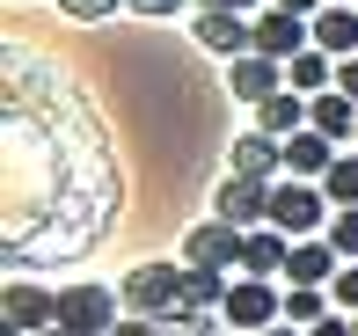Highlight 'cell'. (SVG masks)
Wrapping results in <instances>:
<instances>
[{
    "label": "cell",
    "instance_id": "cell-8",
    "mask_svg": "<svg viewBox=\"0 0 358 336\" xmlns=\"http://www.w3.org/2000/svg\"><path fill=\"white\" fill-rule=\"evenodd\" d=\"M190 37H198L205 52H227V59H241V52H256V15H234V8H198Z\"/></svg>",
    "mask_w": 358,
    "mask_h": 336
},
{
    "label": "cell",
    "instance_id": "cell-31",
    "mask_svg": "<svg viewBox=\"0 0 358 336\" xmlns=\"http://www.w3.org/2000/svg\"><path fill=\"white\" fill-rule=\"evenodd\" d=\"M351 336H358V314H351Z\"/></svg>",
    "mask_w": 358,
    "mask_h": 336
},
{
    "label": "cell",
    "instance_id": "cell-1",
    "mask_svg": "<svg viewBox=\"0 0 358 336\" xmlns=\"http://www.w3.org/2000/svg\"><path fill=\"white\" fill-rule=\"evenodd\" d=\"M117 293H124V307H132V314H146V322L205 314V307H198V270H190V263H139Z\"/></svg>",
    "mask_w": 358,
    "mask_h": 336
},
{
    "label": "cell",
    "instance_id": "cell-28",
    "mask_svg": "<svg viewBox=\"0 0 358 336\" xmlns=\"http://www.w3.org/2000/svg\"><path fill=\"white\" fill-rule=\"evenodd\" d=\"M198 8H234V15H264V0H198Z\"/></svg>",
    "mask_w": 358,
    "mask_h": 336
},
{
    "label": "cell",
    "instance_id": "cell-33",
    "mask_svg": "<svg viewBox=\"0 0 358 336\" xmlns=\"http://www.w3.org/2000/svg\"><path fill=\"white\" fill-rule=\"evenodd\" d=\"M351 147H358V139H351Z\"/></svg>",
    "mask_w": 358,
    "mask_h": 336
},
{
    "label": "cell",
    "instance_id": "cell-10",
    "mask_svg": "<svg viewBox=\"0 0 358 336\" xmlns=\"http://www.w3.org/2000/svg\"><path fill=\"white\" fill-rule=\"evenodd\" d=\"M307 124H315V95H300V88H278L271 103H256V132H271V139H292Z\"/></svg>",
    "mask_w": 358,
    "mask_h": 336
},
{
    "label": "cell",
    "instance_id": "cell-7",
    "mask_svg": "<svg viewBox=\"0 0 358 336\" xmlns=\"http://www.w3.org/2000/svg\"><path fill=\"white\" fill-rule=\"evenodd\" d=\"M285 81V59H271V52H241V59H227V95L234 103H271Z\"/></svg>",
    "mask_w": 358,
    "mask_h": 336
},
{
    "label": "cell",
    "instance_id": "cell-25",
    "mask_svg": "<svg viewBox=\"0 0 358 336\" xmlns=\"http://www.w3.org/2000/svg\"><path fill=\"white\" fill-rule=\"evenodd\" d=\"M336 88H344L351 103H358V52H351V59H336Z\"/></svg>",
    "mask_w": 358,
    "mask_h": 336
},
{
    "label": "cell",
    "instance_id": "cell-12",
    "mask_svg": "<svg viewBox=\"0 0 358 336\" xmlns=\"http://www.w3.org/2000/svg\"><path fill=\"white\" fill-rule=\"evenodd\" d=\"M8 322L22 336L59 329V293H52V285H8Z\"/></svg>",
    "mask_w": 358,
    "mask_h": 336
},
{
    "label": "cell",
    "instance_id": "cell-19",
    "mask_svg": "<svg viewBox=\"0 0 358 336\" xmlns=\"http://www.w3.org/2000/svg\"><path fill=\"white\" fill-rule=\"evenodd\" d=\"M285 81L300 95H322V88H336V59L329 52H300V59H285Z\"/></svg>",
    "mask_w": 358,
    "mask_h": 336
},
{
    "label": "cell",
    "instance_id": "cell-20",
    "mask_svg": "<svg viewBox=\"0 0 358 336\" xmlns=\"http://www.w3.org/2000/svg\"><path fill=\"white\" fill-rule=\"evenodd\" d=\"M322 190H329L336 212H351V205H358V147H351V154H336V168L322 175Z\"/></svg>",
    "mask_w": 358,
    "mask_h": 336
},
{
    "label": "cell",
    "instance_id": "cell-18",
    "mask_svg": "<svg viewBox=\"0 0 358 336\" xmlns=\"http://www.w3.org/2000/svg\"><path fill=\"white\" fill-rule=\"evenodd\" d=\"M322 314H336L329 285H285V322H292V329H315Z\"/></svg>",
    "mask_w": 358,
    "mask_h": 336
},
{
    "label": "cell",
    "instance_id": "cell-21",
    "mask_svg": "<svg viewBox=\"0 0 358 336\" xmlns=\"http://www.w3.org/2000/svg\"><path fill=\"white\" fill-rule=\"evenodd\" d=\"M329 249L344 256V263H358V205H351V212H336V219H329Z\"/></svg>",
    "mask_w": 358,
    "mask_h": 336
},
{
    "label": "cell",
    "instance_id": "cell-14",
    "mask_svg": "<svg viewBox=\"0 0 358 336\" xmlns=\"http://www.w3.org/2000/svg\"><path fill=\"white\" fill-rule=\"evenodd\" d=\"M285 168L307 175V183H322V175L336 168V139L315 132V124H307V132H292V139H285Z\"/></svg>",
    "mask_w": 358,
    "mask_h": 336
},
{
    "label": "cell",
    "instance_id": "cell-22",
    "mask_svg": "<svg viewBox=\"0 0 358 336\" xmlns=\"http://www.w3.org/2000/svg\"><path fill=\"white\" fill-rule=\"evenodd\" d=\"M329 300H336V314H358V263H344V270H336Z\"/></svg>",
    "mask_w": 358,
    "mask_h": 336
},
{
    "label": "cell",
    "instance_id": "cell-27",
    "mask_svg": "<svg viewBox=\"0 0 358 336\" xmlns=\"http://www.w3.org/2000/svg\"><path fill=\"white\" fill-rule=\"evenodd\" d=\"M271 8H292V15H307V22H315V15L329 8V0H271Z\"/></svg>",
    "mask_w": 358,
    "mask_h": 336
},
{
    "label": "cell",
    "instance_id": "cell-5",
    "mask_svg": "<svg viewBox=\"0 0 358 336\" xmlns=\"http://www.w3.org/2000/svg\"><path fill=\"white\" fill-rule=\"evenodd\" d=\"M213 219H227V227H271V183L264 175H220Z\"/></svg>",
    "mask_w": 358,
    "mask_h": 336
},
{
    "label": "cell",
    "instance_id": "cell-17",
    "mask_svg": "<svg viewBox=\"0 0 358 336\" xmlns=\"http://www.w3.org/2000/svg\"><path fill=\"white\" fill-rule=\"evenodd\" d=\"M315 132H329L336 147L358 139V103H351L344 88H322V95H315Z\"/></svg>",
    "mask_w": 358,
    "mask_h": 336
},
{
    "label": "cell",
    "instance_id": "cell-24",
    "mask_svg": "<svg viewBox=\"0 0 358 336\" xmlns=\"http://www.w3.org/2000/svg\"><path fill=\"white\" fill-rule=\"evenodd\" d=\"M190 0H132V15H146V22H176Z\"/></svg>",
    "mask_w": 358,
    "mask_h": 336
},
{
    "label": "cell",
    "instance_id": "cell-23",
    "mask_svg": "<svg viewBox=\"0 0 358 336\" xmlns=\"http://www.w3.org/2000/svg\"><path fill=\"white\" fill-rule=\"evenodd\" d=\"M59 8H66L73 22H103V15H117V8H132V0H59Z\"/></svg>",
    "mask_w": 358,
    "mask_h": 336
},
{
    "label": "cell",
    "instance_id": "cell-9",
    "mask_svg": "<svg viewBox=\"0 0 358 336\" xmlns=\"http://www.w3.org/2000/svg\"><path fill=\"white\" fill-rule=\"evenodd\" d=\"M256 52H271V59L315 52V22H307V15H292V8H264V15H256Z\"/></svg>",
    "mask_w": 358,
    "mask_h": 336
},
{
    "label": "cell",
    "instance_id": "cell-30",
    "mask_svg": "<svg viewBox=\"0 0 358 336\" xmlns=\"http://www.w3.org/2000/svg\"><path fill=\"white\" fill-rule=\"evenodd\" d=\"M37 336H73V329H37Z\"/></svg>",
    "mask_w": 358,
    "mask_h": 336
},
{
    "label": "cell",
    "instance_id": "cell-26",
    "mask_svg": "<svg viewBox=\"0 0 358 336\" xmlns=\"http://www.w3.org/2000/svg\"><path fill=\"white\" fill-rule=\"evenodd\" d=\"M307 336H351V314H322V322L307 329Z\"/></svg>",
    "mask_w": 358,
    "mask_h": 336
},
{
    "label": "cell",
    "instance_id": "cell-15",
    "mask_svg": "<svg viewBox=\"0 0 358 336\" xmlns=\"http://www.w3.org/2000/svg\"><path fill=\"white\" fill-rule=\"evenodd\" d=\"M315 52H329V59L358 52V8H351V0H329V8L315 15Z\"/></svg>",
    "mask_w": 358,
    "mask_h": 336
},
{
    "label": "cell",
    "instance_id": "cell-2",
    "mask_svg": "<svg viewBox=\"0 0 358 336\" xmlns=\"http://www.w3.org/2000/svg\"><path fill=\"white\" fill-rule=\"evenodd\" d=\"M336 205L322 183H307V175H285V183H271V227L292 234V242H307V234H329Z\"/></svg>",
    "mask_w": 358,
    "mask_h": 336
},
{
    "label": "cell",
    "instance_id": "cell-29",
    "mask_svg": "<svg viewBox=\"0 0 358 336\" xmlns=\"http://www.w3.org/2000/svg\"><path fill=\"white\" fill-rule=\"evenodd\" d=\"M256 336H307V329H292V322H271V329H256Z\"/></svg>",
    "mask_w": 358,
    "mask_h": 336
},
{
    "label": "cell",
    "instance_id": "cell-6",
    "mask_svg": "<svg viewBox=\"0 0 358 336\" xmlns=\"http://www.w3.org/2000/svg\"><path fill=\"white\" fill-rule=\"evenodd\" d=\"M241 249H249V227H227V219H213V227H190V242H183V263H198V270H220V278H234V270H241Z\"/></svg>",
    "mask_w": 358,
    "mask_h": 336
},
{
    "label": "cell",
    "instance_id": "cell-4",
    "mask_svg": "<svg viewBox=\"0 0 358 336\" xmlns=\"http://www.w3.org/2000/svg\"><path fill=\"white\" fill-rule=\"evenodd\" d=\"M117 300L124 293H110V285H59V329L110 336V329H117Z\"/></svg>",
    "mask_w": 358,
    "mask_h": 336
},
{
    "label": "cell",
    "instance_id": "cell-13",
    "mask_svg": "<svg viewBox=\"0 0 358 336\" xmlns=\"http://www.w3.org/2000/svg\"><path fill=\"white\" fill-rule=\"evenodd\" d=\"M285 263H292V234H278V227H249L241 278H285Z\"/></svg>",
    "mask_w": 358,
    "mask_h": 336
},
{
    "label": "cell",
    "instance_id": "cell-3",
    "mask_svg": "<svg viewBox=\"0 0 358 336\" xmlns=\"http://www.w3.org/2000/svg\"><path fill=\"white\" fill-rule=\"evenodd\" d=\"M220 322L241 329V336L285 322V285H278V278H234V285H227V300H220Z\"/></svg>",
    "mask_w": 358,
    "mask_h": 336
},
{
    "label": "cell",
    "instance_id": "cell-32",
    "mask_svg": "<svg viewBox=\"0 0 358 336\" xmlns=\"http://www.w3.org/2000/svg\"><path fill=\"white\" fill-rule=\"evenodd\" d=\"M351 8H358V0H351Z\"/></svg>",
    "mask_w": 358,
    "mask_h": 336
},
{
    "label": "cell",
    "instance_id": "cell-16",
    "mask_svg": "<svg viewBox=\"0 0 358 336\" xmlns=\"http://www.w3.org/2000/svg\"><path fill=\"white\" fill-rule=\"evenodd\" d=\"M278 168H285V139H271V132H241L234 139V175H264V183H278Z\"/></svg>",
    "mask_w": 358,
    "mask_h": 336
},
{
    "label": "cell",
    "instance_id": "cell-11",
    "mask_svg": "<svg viewBox=\"0 0 358 336\" xmlns=\"http://www.w3.org/2000/svg\"><path fill=\"white\" fill-rule=\"evenodd\" d=\"M336 270H344V256L329 249V234H307V242H292L285 285H336Z\"/></svg>",
    "mask_w": 358,
    "mask_h": 336
}]
</instances>
